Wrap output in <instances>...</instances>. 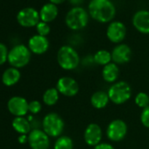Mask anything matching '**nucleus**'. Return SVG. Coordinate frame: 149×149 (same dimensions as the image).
Segmentation results:
<instances>
[{"label": "nucleus", "instance_id": "1", "mask_svg": "<svg viewBox=\"0 0 149 149\" xmlns=\"http://www.w3.org/2000/svg\"><path fill=\"white\" fill-rule=\"evenodd\" d=\"M88 9L91 17L100 23H108L116 15L115 6L111 0H91Z\"/></svg>", "mask_w": 149, "mask_h": 149}, {"label": "nucleus", "instance_id": "2", "mask_svg": "<svg viewBox=\"0 0 149 149\" xmlns=\"http://www.w3.org/2000/svg\"><path fill=\"white\" fill-rule=\"evenodd\" d=\"M57 62L59 66L68 71L74 70L81 63L78 52L69 45L62 46L57 52Z\"/></svg>", "mask_w": 149, "mask_h": 149}, {"label": "nucleus", "instance_id": "3", "mask_svg": "<svg viewBox=\"0 0 149 149\" xmlns=\"http://www.w3.org/2000/svg\"><path fill=\"white\" fill-rule=\"evenodd\" d=\"M110 101L116 104L121 105L128 102L132 96L131 85L125 81H118L109 87L107 91Z\"/></svg>", "mask_w": 149, "mask_h": 149}, {"label": "nucleus", "instance_id": "4", "mask_svg": "<svg viewBox=\"0 0 149 149\" xmlns=\"http://www.w3.org/2000/svg\"><path fill=\"white\" fill-rule=\"evenodd\" d=\"M89 22V13L81 6H74L70 9L65 18L67 26L73 30L78 31L86 27Z\"/></svg>", "mask_w": 149, "mask_h": 149}, {"label": "nucleus", "instance_id": "5", "mask_svg": "<svg viewBox=\"0 0 149 149\" xmlns=\"http://www.w3.org/2000/svg\"><path fill=\"white\" fill-rule=\"evenodd\" d=\"M42 127L43 131L49 137L58 138L63 133L65 123L59 114L55 112H50L44 117L42 120Z\"/></svg>", "mask_w": 149, "mask_h": 149}, {"label": "nucleus", "instance_id": "6", "mask_svg": "<svg viewBox=\"0 0 149 149\" xmlns=\"http://www.w3.org/2000/svg\"><path fill=\"white\" fill-rule=\"evenodd\" d=\"M128 126L125 120L116 118L111 120L105 130L107 139L111 142H120L127 135Z\"/></svg>", "mask_w": 149, "mask_h": 149}, {"label": "nucleus", "instance_id": "7", "mask_svg": "<svg viewBox=\"0 0 149 149\" xmlns=\"http://www.w3.org/2000/svg\"><path fill=\"white\" fill-rule=\"evenodd\" d=\"M31 59V51L25 45L15 46L8 54L10 64L15 68H22L27 65Z\"/></svg>", "mask_w": 149, "mask_h": 149}, {"label": "nucleus", "instance_id": "8", "mask_svg": "<svg viewBox=\"0 0 149 149\" xmlns=\"http://www.w3.org/2000/svg\"><path fill=\"white\" fill-rule=\"evenodd\" d=\"M59 93L67 97L77 96L80 87L78 82L71 77H61L56 83V87Z\"/></svg>", "mask_w": 149, "mask_h": 149}, {"label": "nucleus", "instance_id": "9", "mask_svg": "<svg viewBox=\"0 0 149 149\" xmlns=\"http://www.w3.org/2000/svg\"><path fill=\"white\" fill-rule=\"evenodd\" d=\"M40 13L32 7H26L20 10L17 15L19 24L24 27L36 26L40 22Z\"/></svg>", "mask_w": 149, "mask_h": 149}, {"label": "nucleus", "instance_id": "10", "mask_svg": "<svg viewBox=\"0 0 149 149\" xmlns=\"http://www.w3.org/2000/svg\"><path fill=\"white\" fill-rule=\"evenodd\" d=\"M102 139L103 130L98 124L91 123L86 126L84 132V139L89 146L95 147L102 142Z\"/></svg>", "mask_w": 149, "mask_h": 149}, {"label": "nucleus", "instance_id": "11", "mask_svg": "<svg viewBox=\"0 0 149 149\" xmlns=\"http://www.w3.org/2000/svg\"><path fill=\"white\" fill-rule=\"evenodd\" d=\"M106 36L108 40L114 44H120L126 36V27L120 21L111 22L106 29Z\"/></svg>", "mask_w": 149, "mask_h": 149}, {"label": "nucleus", "instance_id": "12", "mask_svg": "<svg viewBox=\"0 0 149 149\" xmlns=\"http://www.w3.org/2000/svg\"><path fill=\"white\" fill-rule=\"evenodd\" d=\"M28 143L32 149H48L50 146L49 136L40 129H34L30 132Z\"/></svg>", "mask_w": 149, "mask_h": 149}, {"label": "nucleus", "instance_id": "13", "mask_svg": "<svg viewBox=\"0 0 149 149\" xmlns=\"http://www.w3.org/2000/svg\"><path fill=\"white\" fill-rule=\"evenodd\" d=\"M111 53L112 62L116 63L117 65H124L128 63L131 61L132 55L131 47L127 44L124 43L116 45Z\"/></svg>", "mask_w": 149, "mask_h": 149}, {"label": "nucleus", "instance_id": "14", "mask_svg": "<svg viewBox=\"0 0 149 149\" xmlns=\"http://www.w3.org/2000/svg\"><path fill=\"white\" fill-rule=\"evenodd\" d=\"M132 26L134 28L143 33L149 34V12L146 10H139L136 12L132 17Z\"/></svg>", "mask_w": 149, "mask_h": 149}, {"label": "nucleus", "instance_id": "15", "mask_svg": "<svg viewBox=\"0 0 149 149\" xmlns=\"http://www.w3.org/2000/svg\"><path fill=\"white\" fill-rule=\"evenodd\" d=\"M29 104L27 101L21 97H13L8 102V109L11 113L17 117H23L25 116L28 110Z\"/></svg>", "mask_w": 149, "mask_h": 149}, {"label": "nucleus", "instance_id": "16", "mask_svg": "<svg viewBox=\"0 0 149 149\" xmlns=\"http://www.w3.org/2000/svg\"><path fill=\"white\" fill-rule=\"evenodd\" d=\"M49 47V41L45 36L33 35L28 41V48L31 52L36 54H42L47 51Z\"/></svg>", "mask_w": 149, "mask_h": 149}, {"label": "nucleus", "instance_id": "17", "mask_svg": "<svg viewBox=\"0 0 149 149\" xmlns=\"http://www.w3.org/2000/svg\"><path fill=\"white\" fill-rule=\"evenodd\" d=\"M120 74V69L118 65H117L114 62H111L104 67H103L102 69V77L104 82L108 84H114L118 82V79Z\"/></svg>", "mask_w": 149, "mask_h": 149}, {"label": "nucleus", "instance_id": "18", "mask_svg": "<svg viewBox=\"0 0 149 149\" xmlns=\"http://www.w3.org/2000/svg\"><path fill=\"white\" fill-rule=\"evenodd\" d=\"M91 104L93 108L97 110H103L107 107L109 104L110 98L107 91H97L91 97Z\"/></svg>", "mask_w": 149, "mask_h": 149}, {"label": "nucleus", "instance_id": "19", "mask_svg": "<svg viewBox=\"0 0 149 149\" xmlns=\"http://www.w3.org/2000/svg\"><path fill=\"white\" fill-rule=\"evenodd\" d=\"M57 15H58L57 6L52 4V3L44 5L40 11V18L41 21L46 22V23L54 20L56 19Z\"/></svg>", "mask_w": 149, "mask_h": 149}, {"label": "nucleus", "instance_id": "20", "mask_svg": "<svg viewBox=\"0 0 149 149\" xmlns=\"http://www.w3.org/2000/svg\"><path fill=\"white\" fill-rule=\"evenodd\" d=\"M20 78V73L17 68H8L5 71L2 77V81L6 86H13L16 84Z\"/></svg>", "mask_w": 149, "mask_h": 149}, {"label": "nucleus", "instance_id": "21", "mask_svg": "<svg viewBox=\"0 0 149 149\" xmlns=\"http://www.w3.org/2000/svg\"><path fill=\"white\" fill-rule=\"evenodd\" d=\"M93 58H94L95 64L102 66V67H104L105 65H107L112 61L111 53L105 49H100V50L97 51L94 54Z\"/></svg>", "mask_w": 149, "mask_h": 149}, {"label": "nucleus", "instance_id": "22", "mask_svg": "<svg viewBox=\"0 0 149 149\" xmlns=\"http://www.w3.org/2000/svg\"><path fill=\"white\" fill-rule=\"evenodd\" d=\"M60 98V93L56 88H49L47 89L42 97L43 102L47 106H53L57 104Z\"/></svg>", "mask_w": 149, "mask_h": 149}, {"label": "nucleus", "instance_id": "23", "mask_svg": "<svg viewBox=\"0 0 149 149\" xmlns=\"http://www.w3.org/2000/svg\"><path fill=\"white\" fill-rule=\"evenodd\" d=\"M13 126L16 132L22 133L23 135L28 133L31 130V125L29 121L23 117H17L13 121Z\"/></svg>", "mask_w": 149, "mask_h": 149}, {"label": "nucleus", "instance_id": "24", "mask_svg": "<svg viewBox=\"0 0 149 149\" xmlns=\"http://www.w3.org/2000/svg\"><path fill=\"white\" fill-rule=\"evenodd\" d=\"M54 149H74V141L69 136L61 135L56 139Z\"/></svg>", "mask_w": 149, "mask_h": 149}, {"label": "nucleus", "instance_id": "25", "mask_svg": "<svg viewBox=\"0 0 149 149\" xmlns=\"http://www.w3.org/2000/svg\"><path fill=\"white\" fill-rule=\"evenodd\" d=\"M134 103L140 109L147 107L149 105V95L143 91L137 93L134 97Z\"/></svg>", "mask_w": 149, "mask_h": 149}, {"label": "nucleus", "instance_id": "26", "mask_svg": "<svg viewBox=\"0 0 149 149\" xmlns=\"http://www.w3.org/2000/svg\"><path fill=\"white\" fill-rule=\"evenodd\" d=\"M36 30H37L39 35L46 37L50 33V26H48L47 23L43 22V21H40L38 23V25L36 26Z\"/></svg>", "mask_w": 149, "mask_h": 149}, {"label": "nucleus", "instance_id": "27", "mask_svg": "<svg viewBox=\"0 0 149 149\" xmlns=\"http://www.w3.org/2000/svg\"><path fill=\"white\" fill-rule=\"evenodd\" d=\"M139 119H140L141 125L144 127L149 129V105L147 107L142 109L141 113H140Z\"/></svg>", "mask_w": 149, "mask_h": 149}, {"label": "nucleus", "instance_id": "28", "mask_svg": "<svg viewBox=\"0 0 149 149\" xmlns=\"http://www.w3.org/2000/svg\"><path fill=\"white\" fill-rule=\"evenodd\" d=\"M28 110L32 114H37L41 111V104L37 100H33L29 103Z\"/></svg>", "mask_w": 149, "mask_h": 149}, {"label": "nucleus", "instance_id": "29", "mask_svg": "<svg viewBox=\"0 0 149 149\" xmlns=\"http://www.w3.org/2000/svg\"><path fill=\"white\" fill-rule=\"evenodd\" d=\"M8 54L7 47L4 44L0 43V65L4 64L6 61L8 59Z\"/></svg>", "mask_w": 149, "mask_h": 149}, {"label": "nucleus", "instance_id": "30", "mask_svg": "<svg viewBox=\"0 0 149 149\" xmlns=\"http://www.w3.org/2000/svg\"><path fill=\"white\" fill-rule=\"evenodd\" d=\"M81 63H82L84 67H91V66H92L93 64H95L93 55H88V56H86L85 58H84V59L81 61Z\"/></svg>", "mask_w": 149, "mask_h": 149}, {"label": "nucleus", "instance_id": "31", "mask_svg": "<svg viewBox=\"0 0 149 149\" xmlns=\"http://www.w3.org/2000/svg\"><path fill=\"white\" fill-rule=\"evenodd\" d=\"M93 149H115V147L108 142H101L97 146H96Z\"/></svg>", "mask_w": 149, "mask_h": 149}, {"label": "nucleus", "instance_id": "32", "mask_svg": "<svg viewBox=\"0 0 149 149\" xmlns=\"http://www.w3.org/2000/svg\"><path fill=\"white\" fill-rule=\"evenodd\" d=\"M68 2L74 6H78L84 2V0H68Z\"/></svg>", "mask_w": 149, "mask_h": 149}, {"label": "nucleus", "instance_id": "33", "mask_svg": "<svg viewBox=\"0 0 149 149\" xmlns=\"http://www.w3.org/2000/svg\"><path fill=\"white\" fill-rule=\"evenodd\" d=\"M50 3L54 4V5H60V4H62L64 1H66V0H49Z\"/></svg>", "mask_w": 149, "mask_h": 149}, {"label": "nucleus", "instance_id": "34", "mask_svg": "<svg viewBox=\"0 0 149 149\" xmlns=\"http://www.w3.org/2000/svg\"><path fill=\"white\" fill-rule=\"evenodd\" d=\"M26 134H24V135H22V136H20V137L19 138V141L20 143H24V142L26 141Z\"/></svg>", "mask_w": 149, "mask_h": 149}]
</instances>
